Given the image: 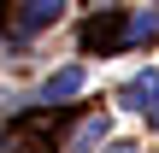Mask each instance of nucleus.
Masks as SVG:
<instances>
[{"label":"nucleus","mask_w":159,"mask_h":153,"mask_svg":"<svg viewBox=\"0 0 159 153\" xmlns=\"http://www.w3.org/2000/svg\"><path fill=\"white\" fill-rule=\"evenodd\" d=\"M142 118H148V130H159V88H153V100L142 106Z\"/></svg>","instance_id":"6"},{"label":"nucleus","mask_w":159,"mask_h":153,"mask_svg":"<svg viewBox=\"0 0 159 153\" xmlns=\"http://www.w3.org/2000/svg\"><path fill=\"white\" fill-rule=\"evenodd\" d=\"M106 153H142V147H136V142H112Z\"/></svg>","instance_id":"7"},{"label":"nucleus","mask_w":159,"mask_h":153,"mask_svg":"<svg viewBox=\"0 0 159 153\" xmlns=\"http://www.w3.org/2000/svg\"><path fill=\"white\" fill-rule=\"evenodd\" d=\"M159 35V12H130V24H124V47H142V41H153Z\"/></svg>","instance_id":"4"},{"label":"nucleus","mask_w":159,"mask_h":153,"mask_svg":"<svg viewBox=\"0 0 159 153\" xmlns=\"http://www.w3.org/2000/svg\"><path fill=\"white\" fill-rule=\"evenodd\" d=\"M89 88V71L83 65H65V71H53L47 83H41V106H59V100H77Z\"/></svg>","instance_id":"1"},{"label":"nucleus","mask_w":159,"mask_h":153,"mask_svg":"<svg viewBox=\"0 0 159 153\" xmlns=\"http://www.w3.org/2000/svg\"><path fill=\"white\" fill-rule=\"evenodd\" d=\"M59 18H65V0H24V12H18V29H24V35H35V29L59 24Z\"/></svg>","instance_id":"2"},{"label":"nucleus","mask_w":159,"mask_h":153,"mask_svg":"<svg viewBox=\"0 0 159 153\" xmlns=\"http://www.w3.org/2000/svg\"><path fill=\"white\" fill-rule=\"evenodd\" d=\"M153 88H159V71H153V65H148V71H136V77H130V83L118 88V100H124L130 112H142V106L153 100Z\"/></svg>","instance_id":"3"},{"label":"nucleus","mask_w":159,"mask_h":153,"mask_svg":"<svg viewBox=\"0 0 159 153\" xmlns=\"http://www.w3.org/2000/svg\"><path fill=\"white\" fill-rule=\"evenodd\" d=\"M106 130H112V118H106V112H100V118H89V124H83V130L71 136V153H89V147H100V142H106Z\"/></svg>","instance_id":"5"}]
</instances>
